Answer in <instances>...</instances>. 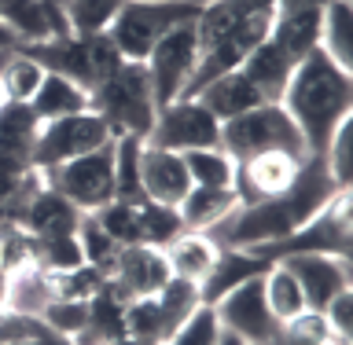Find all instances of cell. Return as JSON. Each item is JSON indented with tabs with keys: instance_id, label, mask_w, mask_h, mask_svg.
I'll return each instance as SVG.
<instances>
[{
	"instance_id": "1",
	"label": "cell",
	"mask_w": 353,
	"mask_h": 345,
	"mask_svg": "<svg viewBox=\"0 0 353 345\" xmlns=\"http://www.w3.org/2000/svg\"><path fill=\"white\" fill-rule=\"evenodd\" d=\"M339 191H346V187H339L335 176L327 173L324 154H309L291 191L265 198V202H254V206H236L225 220H217L206 236L214 239L217 247H232V250L276 242V239L298 231L302 224H309Z\"/></svg>"
},
{
	"instance_id": "2",
	"label": "cell",
	"mask_w": 353,
	"mask_h": 345,
	"mask_svg": "<svg viewBox=\"0 0 353 345\" xmlns=\"http://www.w3.org/2000/svg\"><path fill=\"white\" fill-rule=\"evenodd\" d=\"M280 107L291 114L309 154H324L331 132L353 110V74L339 66L324 48H313L287 77Z\"/></svg>"
},
{
	"instance_id": "3",
	"label": "cell",
	"mask_w": 353,
	"mask_h": 345,
	"mask_svg": "<svg viewBox=\"0 0 353 345\" xmlns=\"http://www.w3.org/2000/svg\"><path fill=\"white\" fill-rule=\"evenodd\" d=\"M22 55H30L37 66H44L48 74H63L74 85H81L88 96L96 92L99 81H107L110 74L125 63V55L114 48V41L107 33H63V37H48V41H26L19 44Z\"/></svg>"
},
{
	"instance_id": "4",
	"label": "cell",
	"mask_w": 353,
	"mask_h": 345,
	"mask_svg": "<svg viewBox=\"0 0 353 345\" xmlns=\"http://www.w3.org/2000/svg\"><path fill=\"white\" fill-rule=\"evenodd\" d=\"M88 103L99 118L110 125L114 136H137L148 140L159 118V103H154V88L148 77V66L125 59L107 81L96 85Z\"/></svg>"
},
{
	"instance_id": "5",
	"label": "cell",
	"mask_w": 353,
	"mask_h": 345,
	"mask_svg": "<svg viewBox=\"0 0 353 345\" xmlns=\"http://www.w3.org/2000/svg\"><path fill=\"white\" fill-rule=\"evenodd\" d=\"M203 4L206 0H125L103 33L125 59L143 63L165 33L195 22Z\"/></svg>"
},
{
	"instance_id": "6",
	"label": "cell",
	"mask_w": 353,
	"mask_h": 345,
	"mask_svg": "<svg viewBox=\"0 0 353 345\" xmlns=\"http://www.w3.org/2000/svg\"><path fill=\"white\" fill-rule=\"evenodd\" d=\"M247 253H254L265 264H280L287 258H302V253H327V258L350 261V187L331 198L309 224H302L298 231L276 242L247 247Z\"/></svg>"
},
{
	"instance_id": "7",
	"label": "cell",
	"mask_w": 353,
	"mask_h": 345,
	"mask_svg": "<svg viewBox=\"0 0 353 345\" xmlns=\"http://www.w3.org/2000/svg\"><path fill=\"white\" fill-rule=\"evenodd\" d=\"M221 151L232 162H243L261 151H291L298 158H309L302 132L280 103H258L247 114L225 121L221 125Z\"/></svg>"
},
{
	"instance_id": "8",
	"label": "cell",
	"mask_w": 353,
	"mask_h": 345,
	"mask_svg": "<svg viewBox=\"0 0 353 345\" xmlns=\"http://www.w3.org/2000/svg\"><path fill=\"white\" fill-rule=\"evenodd\" d=\"M37 176L44 187L63 195L81 213H96L99 206L114 202V140L81 154V158L52 165V169H37Z\"/></svg>"
},
{
	"instance_id": "9",
	"label": "cell",
	"mask_w": 353,
	"mask_h": 345,
	"mask_svg": "<svg viewBox=\"0 0 353 345\" xmlns=\"http://www.w3.org/2000/svg\"><path fill=\"white\" fill-rule=\"evenodd\" d=\"M114 140V132L96 110H81V114H66L55 121H41L37 143H33V169H52L70 158L103 147Z\"/></svg>"
},
{
	"instance_id": "10",
	"label": "cell",
	"mask_w": 353,
	"mask_h": 345,
	"mask_svg": "<svg viewBox=\"0 0 353 345\" xmlns=\"http://www.w3.org/2000/svg\"><path fill=\"white\" fill-rule=\"evenodd\" d=\"M143 143L176 151V154L199 151V147H221V121L199 99H173V103L159 107L154 129Z\"/></svg>"
},
{
	"instance_id": "11",
	"label": "cell",
	"mask_w": 353,
	"mask_h": 345,
	"mask_svg": "<svg viewBox=\"0 0 353 345\" xmlns=\"http://www.w3.org/2000/svg\"><path fill=\"white\" fill-rule=\"evenodd\" d=\"M195 63H199L195 22L165 33V37L151 48L148 59H143L151 88H154V103L165 107V103H173V99H181V92L188 88V81H192V74H195Z\"/></svg>"
},
{
	"instance_id": "12",
	"label": "cell",
	"mask_w": 353,
	"mask_h": 345,
	"mask_svg": "<svg viewBox=\"0 0 353 345\" xmlns=\"http://www.w3.org/2000/svg\"><path fill=\"white\" fill-rule=\"evenodd\" d=\"M261 275L243 280L239 286H232L228 294H221L214 302L221 331H232V335H239L250 345H272V338L280 335V327H283V324H276V316L269 313V305H265Z\"/></svg>"
},
{
	"instance_id": "13",
	"label": "cell",
	"mask_w": 353,
	"mask_h": 345,
	"mask_svg": "<svg viewBox=\"0 0 353 345\" xmlns=\"http://www.w3.org/2000/svg\"><path fill=\"white\" fill-rule=\"evenodd\" d=\"M302 165L305 158H298L291 151H261V154H250V158L236 162V176H232L236 206H254V202H265V198L291 191Z\"/></svg>"
},
{
	"instance_id": "14",
	"label": "cell",
	"mask_w": 353,
	"mask_h": 345,
	"mask_svg": "<svg viewBox=\"0 0 353 345\" xmlns=\"http://www.w3.org/2000/svg\"><path fill=\"white\" fill-rule=\"evenodd\" d=\"M170 261H165V250L159 247H121L114 272L107 275V291L121 297V302H132V297H151L159 294L165 280H170Z\"/></svg>"
},
{
	"instance_id": "15",
	"label": "cell",
	"mask_w": 353,
	"mask_h": 345,
	"mask_svg": "<svg viewBox=\"0 0 353 345\" xmlns=\"http://www.w3.org/2000/svg\"><path fill=\"white\" fill-rule=\"evenodd\" d=\"M140 191L151 202L162 206H181L184 195L192 191V176H188V165L176 151L165 147H151L143 143L140 147Z\"/></svg>"
},
{
	"instance_id": "16",
	"label": "cell",
	"mask_w": 353,
	"mask_h": 345,
	"mask_svg": "<svg viewBox=\"0 0 353 345\" xmlns=\"http://www.w3.org/2000/svg\"><path fill=\"white\" fill-rule=\"evenodd\" d=\"M81 217V209L70 206L63 195H55L52 187H44L41 176H33L19 206V228L30 236H66V231H77Z\"/></svg>"
},
{
	"instance_id": "17",
	"label": "cell",
	"mask_w": 353,
	"mask_h": 345,
	"mask_svg": "<svg viewBox=\"0 0 353 345\" xmlns=\"http://www.w3.org/2000/svg\"><path fill=\"white\" fill-rule=\"evenodd\" d=\"M280 264L291 269V275L298 280V286H302V294H305V309H313V313H324L331 297L350 286V269L342 258L302 253V258H287Z\"/></svg>"
},
{
	"instance_id": "18",
	"label": "cell",
	"mask_w": 353,
	"mask_h": 345,
	"mask_svg": "<svg viewBox=\"0 0 353 345\" xmlns=\"http://www.w3.org/2000/svg\"><path fill=\"white\" fill-rule=\"evenodd\" d=\"M327 8V4H324ZM324 8H276L269 41L280 48L294 66L313 48H320V26H324Z\"/></svg>"
},
{
	"instance_id": "19",
	"label": "cell",
	"mask_w": 353,
	"mask_h": 345,
	"mask_svg": "<svg viewBox=\"0 0 353 345\" xmlns=\"http://www.w3.org/2000/svg\"><path fill=\"white\" fill-rule=\"evenodd\" d=\"M195 99L221 121V125L232 121V118H239V114H247V110H254L258 103H265L261 92L247 81V74H243V70H232V74L214 77V81H210Z\"/></svg>"
},
{
	"instance_id": "20",
	"label": "cell",
	"mask_w": 353,
	"mask_h": 345,
	"mask_svg": "<svg viewBox=\"0 0 353 345\" xmlns=\"http://www.w3.org/2000/svg\"><path fill=\"white\" fill-rule=\"evenodd\" d=\"M221 247L206 231H181L170 247H165V261H170V272L176 280H188V283H206L210 269H214Z\"/></svg>"
},
{
	"instance_id": "21",
	"label": "cell",
	"mask_w": 353,
	"mask_h": 345,
	"mask_svg": "<svg viewBox=\"0 0 353 345\" xmlns=\"http://www.w3.org/2000/svg\"><path fill=\"white\" fill-rule=\"evenodd\" d=\"M30 110L37 114V121H55V118H66V114L92 110V103H88V92H85V88L74 85L70 77L44 70V81L37 85V92H33Z\"/></svg>"
},
{
	"instance_id": "22",
	"label": "cell",
	"mask_w": 353,
	"mask_h": 345,
	"mask_svg": "<svg viewBox=\"0 0 353 345\" xmlns=\"http://www.w3.org/2000/svg\"><path fill=\"white\" fill-rule=\"evenodd\" d=\"M239 70L247 74V81L261 92L265 103H280V96H283V88H287V77H291L294 63L287 59V55L276 48L272 41H265V44H258V48L247 55V63H243Z\"/></svg>"
},
{
	"instance_id": "23",
	"label": "cell",
	"mask_w": 353,
	"mask_h": 345,
	"mask_svg": "<svg viewBox=\"0 0 353 345\" xmlns=\"http://www.w3.org/2000/svg\"><path fill=\"white\" fill-rule=\"evenodd\" d=\"M236 209V191L232 187H195L184 195V202L176 206L184 231H210L217 220H225Z\"/></svg>"
},
{
	"instance_id": "24",
	"label": "cell",
	"mask_w": 353,
	"mask_h": 345,
	"mask_svg": "<svg viewBox=\"0 0 353 345\" xmlns=\"http://www.w3.org/2000/svg\"><path fill=\"white\" fill-rule=\"evenodd\" d=\"M261 291H265V305L276 316V324H291L294 316L305 313V294L298 280L291 275L287 264H269L261 275Z\"/></svg>"
},
{
	"instance_id": "25",
	"label": "cell",
	"mask_w": 353,
	"mask_h": 345,
	"mask_svg": "<svg viewBox=\"0 0 353 345\" xmlns=\"http://www.w3.org/2000/svg\"><path fill=\"white\" fill-rule=\"evenodd\" d=\"M320 48L339 66L353 70V8H350V0H327L324 26H320Z\"/></svg>"
},
{
	"instance_id": "26",
	"label": "cell",
	"mask_w": 353,
	"mask_h": 345,
	"mask_svg": "<svg viewBox=\"0 0 353 345\" xmlns=\"http://www.w3.org/2000/svg\"><path fill=\"white\" fill-rule=\"evenodd\" d=\"M41 81H44V66H37L19 48L4 52V59H0V92H4V103H30Z\"/></svg>"
},
{
	"instance_id": "27",
	"label": "cell",
	"mask_w": 353,
	"mask_h": 345,
	"mask_svg": "<svg viewBox=\"0 0 353 345\" xmlns=\"http://www.w3.org/2000/svg\"><path fill=\"white\" fill-rule=\"evenodd\" d=\"M30 239H33V269H37V275L70 272L85 264L77 231H66V236H30Z\"/></svg>"
},
{
	"instance_id": "28",
	"label": "cell",
	"mask_w": 353,
	"mask_h": 345,
	"mask_svg": "<svg viewBox=\"0 0 353 345\" xmlns=\"http://www.w3.org/2000/svg\"><path fill=\"white\" fill-rule=\"evenodd\" d=\"M0 22L15 33L19 44L55 37V26L48 11L41 8V0H0Z\"/></svg>"
},
{
	"instance_id": "29",
	"label": "cell",
	"mask_w": 353,
	"mask_h": 345,
	"mask_svg": "<svg viewBox=\"0 0 353 345\" xmlns=\"http://www.w3.org/2000/svg\"><path fill=\"white\" fill-rule=\"evenodd\" d=\"M154 302H159L165 335H173V331L181 327L199 305H203V294H199V283H188V280H176V275H170V280H165V286L154 294ZM165 342H170V338H165Z\"/></svg>"
},
{
	"instance_id": "30",
	"label": "cell",
	"mask_w": 353,
	"mask_h": 345,
	"mask_svg": "<svg viewBox=\"0 0 353 345\" xmlns=\"http://www.w3.org/2000/svg\"><path fill=\"white\" fill-rule=\"evenodd\" d=\"M181 158H184L188 176H192V184H195V187H232V176H236V162H232L221 147L184 151Z\"/></svg>"
},
{
	"instance_id": "31",
	"label": "cell",
	"mask_w": 353,
	"mask_h": 345,
	"mask_svg": "<svg viewBox=\"0 0 353 345\" xmlns=\"http://www.w3.org/2000/svg\"><path fill=\"white\" fill-rule=\"evenodd\" d=\"M77 242H81V253H85L88 269H96V272H103V275L114 272V261H118L121 247L107 236L103 224H99L92 213H85L81 224H77Z\"/></svg>"
},
{
	"instance_id": "32",
	"label": "cell",
	"mask_w": 353,
	"mask_h": 345,
	"mask_svg": "<svg viewBox=\"0 0 353 345\" xmlns=\"http://www.w3.org/2000/svg\"><path fill=\"white\" fill-rule=\"evenodd\" d=\"M121 4L125 0H63V15H66L70 33L88 37V33H103Z\"/></svg>"
},
{
	"instance_id": "33",
	"label": "cell",
	"mask_w": 353,
	"mask_h": 345,
	"mask_svg": "<svg viewBox=\"0 0 353 345\" xmlns=\"http://www.w3.org/2000/svg\"><path fill=\"white\" fill-rule=\"evenodd\" d=\"M125 335L137 338L140 345H165V324L159 313V302L151 297H132L125 302Z\"/></svg>"
},
{
	"instance_id": "34",
	"label": "cell",
	"mask_w": 353,
	"mask_h": 345,
	"mask_svg": "<svg viewBox=\"0 0 353 345\" xmlns=\"http://www.w3.org/2000/svg\"><path fill=\"white\" fill-rule=\"evenodd\" d=\"M217 342H221V320L214 313V305H199L170 335L165 345H217Z\"/></svg>"
},
{
	"instance_id": "35",
	"label": "cell",
	"mask_w": 353,
	"mask_h": 345,
	"mask_svg": "<svg viewBox=\"0 0 353 345\" xmlns=\"http://www.w3.org/2000/svg\"><path fill=\"white\" fill-rule=\"evenodd\" d=\"M37 316H41L52 331H59V335L74 338L77 331L88 324V302H70V297H48V302L41 305V313H37Z\"/></svg>"
},
{
	"instance_id": "36",
	"label": "cell",
	"mask_w": 353,
	"mask_h": 345,
	"mask_svg": "<svg viewBox=\"0 0 353 345\" xmlns=\"http://www.w3.org/2000/svg\"><path fill=\"white\" fill-rule=\"evenodd\" d=\"M350 147H353V114L342 121L335 132H331V140L324 147V165H327V173L335 176L339 187L353 184V176H350Z\"/></svg>"
},
{
	"instance_id": "37",
	"label": "cell",
	"mask_w": 353,
	"mask_h": 345,
	"mask_svg": "<svg viewBox=\"0 0 353 345\" xmlns=\"http://www.w3.org/2000/svg\"><path fill=\"white\" fill-rule=\"evenodd\" d=\"M324 320L331 324V331H335V338L342 345H350V338H353V291H350V286L327 302Z\"/></svg>"
},
{
	"instance_id": "38",
	"label": "cell",
	"mask_w": 353,
	"mask_h": 345,
	"mask_svg": "<svg viewBox=\"0 0 353 345\" xmlns=\"http://www.w3.org/2000/svg\"><path fill=\"white\" fill-rule=\"evenodd\" d=\"M41 8L48 11L52 26H55V37H63V33H70V26H66V15H63V8L55 4V0H41Z\"/></svg>"
},
{
	"instance_id": "39",
	"label": "cell",
	"mask_w": 353,
	"mask_h": 345,
	"mask_svg": "<svg viewBox=\"0 0 353 345\" xmlns=\"http://www.w3.org/2000/svg\"><path fill=\"white\" fill-rule=\"evenodd\" d=\"M11 286H15V275H11L4 264H0V320L8 313V302H11Z\"/></svg>"
},
{
	"instance_id": "40",
	"label": "cell",
	"mask_w": 353,
	"mask_h": 345,
	"mask_svg": "<svg viewBox=\"0 0 353 345\" xmlns=\"http://www.w3.org/2000/svg\"><path fill=\"white\" fill-rule=\"evenodd\" d=\"M272 345H335V342H305V338L291 335V331H287V327H280V335L272 338Z\"/></svg>"
},
{
	"instance_id": "41",
	"label": "cell",
	"mask_w": 353,
	"mask_h": 345,
	"mask_svg": "<svg viewBox=\"0 0 353 345\" xmlns=\"http://www.w3.org/2000/svg\"><path fill=\"white\" fill-rule=\"evenodd\" d=\"M11 48H19V37L4 26V22H0V52H11Z\"/></svg>"
},
{
	"instance_id": "42",
	"label": "cell",
	"mask_w": 353,
	"mask_h": 345,
	"mask_svg": "<svg viewBox=\"0 0 353 345\" xmlns=\"http://www.w3.org/2000/svg\"><path fill=\"white\" fill-rule=\"evenodd\" d=\"M217 345H250V342H243L239 335H232V331H221V342Z\"/></svg>"
},
{
	"instance_id": "43",
	"label": "cell",
	"mask_w": 353,
	"mask_h": 345,
	"mask_svg": "<svg viewBox=\"0 0 353 345\" xmlns=\"http://www.w3.org/2000/svg\"><path fill=\"white\" fill-rule=\"evenodd\" d=\"M110 345H140V342H137V338H129V335H121V338H114Z\"/></svg>"
},
{
	"instance_id": "44",
	"label": "cell",
	"mask_w": 353,
	"mask_h": 345,
	"mask_svg": "<svg viewBox=\"0 0 353 345\" xmlns=\"http://www.w3.org/2000/svg\"><path fill=\"white\" fill-rule=\"evenodd\" d=\"M8 345H37V338H22V342H8Z\"/></svg>"
},
{
	"instance_id": "45",
	"label": "cell",
	"mask_w": 353,
	"mask_h": 345,
	"mask_svg": "<svg viewBox=\"0 0 353 345\" xmlns=\"http://www.w3.org/2000/svg\"><path fill=\"white\" fill-rule=\"evenodd\" d=\"M0 107H4V92H0Z\"/></svg>"
},
{
	"instance_id": "46",
	"label": "cell",
	"mask_w": 353,
	"mask_h": 345,
	"mask_svg": "<svg viewBox=\"0 0 353 345\" xmlns=\"http://www.w3.org/2000/svg\"><path fill=\"white\" fill-rule=\"evenodd\" d=\"M55 4H59V8H63V0H55Z\"/></svg>"
}]
</instances>
